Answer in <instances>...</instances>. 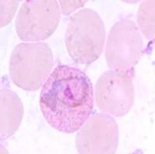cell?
<instances>
[{"instance_id": "9c48e42d", "label": "cell", "mask_w": 155, "mask_h": 154, "mask_svg": "<svg viewBox=\"0 0 155 154\" xmlns=\"http://www.w3.org/2000/svg\"><path fill=\"white\" fill-rule=\"evenodd\" d=\"M154 1H144L138 10L137 22L141 32L148 40H154Z\"/></svg>"}, {"instance_id": "6da1fadb", "label": "cell", "mask_w": 155, "mask_h": 154, "mask_svg": "<svg viewBox=\"0 0 155 154\" xmlns=\"http://www.w3.org/2000/svg\"><path fill=\"white\" fill-rule=\"evenodd\" d=\"M40 108L52 128L67 134L78 132L94 110V90L89 77L76 67L57 66L43 85Z\"/></svg>"}, {"instance_id": "52a82bcc", "label": "cell", "mask_w": 155, "mask_h": 154, "mask_svg": "<svg viewBox=\"0 0 155 154\" xmlns=\"http://www.w3.org/2000/svg\"><path fill=\"white\" fill-rule=\"evenodd\" d=\"M80 154H113L119 144V128L115 119L106 113L90 116L76 135Z\"/></svg>"}, {"instance_id": "30bf717a", "label": "cell", "mask_w": 155, "mask_h": 154, "mask_svg": "<svg viewBox=\"0 0 155 154\" xmlns=\"http://www.w3.org/2000/svg\"><path fill=\"white\" fill-rule=\"evenodd\" d=\"M19 2V1H1V27L10 23Z\"/></svg>"}, {"instance_id": "ba28073f", "label": "cell", "mask_w": 155, "mask_h": 154, "mask_svg": "<svg viewBox=\"0 0 155 154\" xmlns=\"http://www.w3.org/2000/svg\"><path fill=\"white\" fill-rule=\"evenodd\" d=\"M0 137L5 140L12 136L19 128L23 115V105L20 98L5 84L0 91Z\"/></svg>"}, {"instance_id": "8fae6325", "label": "cell", "mask_w": 155, "mask_h": 154, "mask_svg": "<svg viewBox=\"0 0 155 154\" xmlns=\"http://www.w3.org/2000/svg\"><path fill=\"white\" fill-rule=\"evenodd\" d=\"M87 1H60L61 5L62 13L64 15H69L74 12L76 9L82 7Z\"/></svg>"}, {"instance_id": "277c9868", "label": "cell", "mask_w": 155, "mask_h": 154, "mask_svg": "<svg viewBox=\"0 0 155 154\" xmlns=\"http://www.w3.org/2000/svg\"><path fill=\"white\" fill-rule=\"evenodd\" d=\"M60 19L59 4L55 0H27L16 17V33L27 42L45 41L54 33Z\"/></svg>"}, {"instance_id": "3957f363", "label": "cell", "mask_w": 155, "mask_h": 154, "mask_svg": "<svg viewBox=\"0 0 155 154\" xmlns=\"http://www.w3.org/2000/svg\"><path fill=\"white\" fill-rule=\"evenodd\" d=\"M54 65V56L46 43H22L12 50L9 75L19 88L37 91L48 78Z\"/></svg>"}, {"instance_id": "8992f818", "label": "cell", "mask_w": 155, "mask_h": 154, "mask_svg": "<svg viewBox=\"0 0 155 154\" xmlns=\"http://www.w3.org/2000/svg\"><path fill=\"white\" fill-rule=\"evenodd\" d=\"M143 54V41L135 22L129 19L116 22L109 32L106 56L112 70L125 71L134 67Z\"/></svg>"}, {"instance_id": "5b68a950", "label": "cell", "mask_w": 155, "mask_h": 154, "mask_svg": "<svg viewBox=\"0 0 155 154\" xmlns=\"http://www.w3.org/2000/svg\"><path fill=\"white\" fill-rule=\"evenodd\" d=\"M134 67L125 71L109 70L100 76L95 85L97 107L115 117L126 116L134 104Z\"/></svg>"}, {"instance_id": "7a4b0ae2", "label": "cell", "mask_w": 155, "mask_h": 154, "mask_svg": "<svg viewBox=\"0 0 155 154\" xmlns=\"http://www.w3.org/2000/svg\"><path fill=\"white\" fill-rule=\"evenodd\" d=\"M104 22L92 9H83L71 16L65 33L66 48L75 63L90 64L102 54L106 41Z\"/></svg>"}]
</instances>
